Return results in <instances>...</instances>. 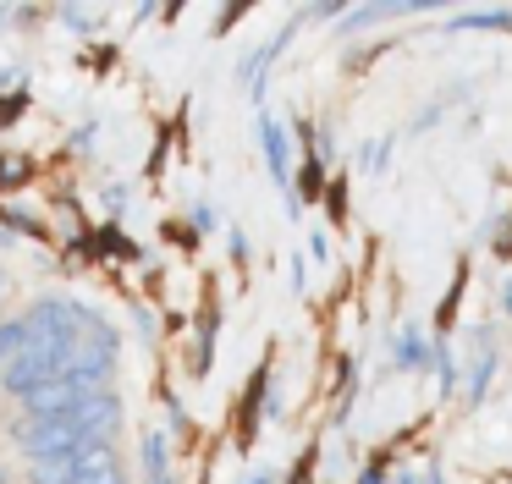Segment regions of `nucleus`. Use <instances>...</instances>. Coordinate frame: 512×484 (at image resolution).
Masks as SVG:
<instances>
[{
	"mask_svg": "<svg viewBox=\"0 0 512 484\" xmlns=\"http://www.w3.org/2000/svg\"><path fill=\"white\" fill-rule=\"evenodd\" d=\"M122 429V396L116 391H94V396H72L67 407L45 418H23L17 424V446L28 462H50V457H72L83 446H111Z\"/></svg>",
	"mask_w": 512,
	"mask_h": 484,
	"instance_id": "obj_1",
	"label": "nucleus"
},
{
	"mask_svg": "<svg viewBox=\"0 0 512 484\" xmlns=\"http://www.w3.org/2000/svg\"><path fill=\"white\" fill-rule=\"evenodd\" d=\"M259 149H265V165H270V182L281 187V198H287V209L298 215V204H292V143H287V127H281L270 110H259Z\"/></svg>",
	"mask_w": 512,
	"mask_h": 484,
	"instance_id": "obj_2",
	"label": "nucleus"
},
{
	"mask_svg": "<svg viewBox=\"0 0 512 484\" xmlns=\"http://www.w3.org/2000/svg\"><path fill=\"white\" fill-rule=\"evenodd\" d=\"M474 341H479V358L468 363V385H463V402H468V407H479V402H485L490 380H496V369H501L496 330H490V325H479V330H474Z\"/></svg>",
	"mask_w": 512,
	"mask_h": 484,
	"instance_id": "obj_3",
	"label": "nucleus"
},
{
	"mask_svg": "<svg viewBox=\"0 0 512 484\" xmlns=\"http://www.w3.org/2000/svg\"><path fill=\"white\" fill-rule=\"evenodd\" d=\"M430 358H435V341L419 330V319H408V325L397 330V341H391V363H397L402 374H430Z\"/></svg>",
	"mask_w": 512,
	"mask_h": 484,
	"instance_id": "obj_4",
	"label": "nucleus"
},
{
	"mask_svg": "<svg viewBox=\"0 0 512 484\" xmlns=\"http://www.w3.org/2000/svg\"><path fill=\"white\" fill-rule=\"evenodd\" d=\"M446 33H512V11H507V6L457 11V17H446Z\"/></svg>",
	"mask_w": 512,
	"mask_h": 484,
	"instance_id": "obj_5",
	"label": "nucleus"
},
{
	"mask_svg": "<svg viewBox=\"0 0 512 484\" xmlns=\"http://www.w3.org/2000/svg\"><path fill=\"white\" fill-rule=\"evenodd\" d=\"M430 374H435V391H441V396H452V391H457V352H452V341H446V336H435Z\"/></svg>",
	"mask_w": 512,
	"mask_h": 484,
	"instance_id": "obj_6",
	"label": "nucleus"
},
{
	"mask_svg": "<svg viewBox=\"0 0 512 484\" xmlns=\"http://www.w3.org/2000/svg\"><path fill=\"white\" fill-rule=\"evenodd\" d=\"M28 336H34V330H28V314H23V319H6V325H0V369L23 358V352H28Z\"/></svg>",
	"mask_w": 512,
	"mask_h": 484,
	"instance_id": "obj_7",
	"label": "nucleus"
},
{
	"mask_svg": "<svg viewBox=\"0 0 512 484\" xmlns=\"http://www.w3.org/2000/svg\"><path fill=\"white\" fill-rule=\"evenodd\" d=\"M391 143H397V138H369L364 149H358V171H364V176L386 171V165H391Z\"/></svg>",
	"mask_w": 512,
	"mask_h": 484,
	"instance_id": "obj_8",
	"label": "nucleus"
},
{
	"mask_svg": "<svg viewBox=\"0 0 512 484\" xmlns=\"http://www.w3.org/2000/svg\"><path fill=\"white\" fill-rule=\"evenodd\" d=\"M347 182H331L325 187V209H331V220H347V193H342Z\"/></svg>",
	"mask_w": 512,
	"mask_h": 484,
	"instance_id": "obj_9",
	"label": "nucleus"
},
{
	"mask_svg": "<svg viewBox=\"0 0 512 484\" xmlns=\"http://www.w3.org/2000/svg\"><path fill=\"white\" fill-rule=\"evenodd\" d=\"M441 116H446V99H435V105H424L419 116H413V132H430V127H435V121H441Z\"/></svg>",
	"mask_w": 512,
	"mask_h": 484,
	"instance_id": "obj_10",
	"label": "nucleus"
},
{
	"mask_svg": "<svg viewBox=\"0 0 512 484\" xmlns=\"http://www.w3.org/2000/svg\"><path fill=\"white\" fill-rule=\"evenodd\" d=\"M61 22H67V28H94V22H100V17H94V11H89V17H83V6H61Z\"/></svg>",
	"mask_w": 512,
	"mask_h": 484,
	"instance_id": "obj_11",
	"label": "nucleus"
},
{
	"mask_svg": "<svg viewBox=\"0 0 512 484\" xmlns=\"http://www.w3.org/2000/svg\"><path fill=\"white\" fill-rule=\"evenodd\" d=\"M353 484H391V479H386V462H380V457H375V462H364V473H358Z\"/></svg>",
	"mask_w": 512,
	"mask_h": 484,
	"instance_id": "obj_12",
	"label": "nucleus"
},
{
	"mask_svg": "<svg viewBox=\"0 0 512 484\" xmlns=\"http://www.w3.org/2000/svg\"><path fill=\"white\" fill-rule=\"evenodd\" d=\"M210 226H215L210 204H193V231H199V237H204V231H210Z\"/></svg>",
	"mask_w": 512,
	"mask_h": 484,
	"instance_id": "obj_13",
	"label": "nucleus"
},
{
	"mask_svg": "<svg viewBox=\"0 0 512 484\" xmlns=\"http://www.w3.org/2000/svg\"><path fill=\"white\" fill-rule=\"evenodd\" d=\"M232 259L248 264V237H243V231H232Z\"/></svg>",
	"mask_w": 512,
	"mask_h": 484,
	"instance_id": "obj_14",
	"label": "nucleus"
},
{
	"mask_svg": "<svg viewBox=\"0 0 512 484\" xmlns=\"http://www.w3.org/2000/svg\"><path fill=\"white\" fill-rule=\"evenodd\" d=\"M309 253H314V259H331V242H325L320 231H314V237H309Z\"/></svg>",
	"mask_w": 512,
	"mask_h": 484,
	"instance_id": "obj_15",
	"label": "nucleus"
},
{
	"mask_svg": "<svg viewBox=\"0 0 512 484\" xmlns=\"http://www.w3.org/2000/svg\"><path fill=\"white\" fill-rule=\"evenodd\" d=\"M243 484H276V468H254V473H248Z\"/></svg>",
	"mask_w": 512,
	"mask_h": 484,
	"instance_id": "obj_16",
	"label": "nucleus"
},
{
	"mask_svg": "<svg viewBox=\"0 0 512 484\" xmlns=\"http://www.w3.org/2000/svg\"><path fill=\"white\" fill-rule=\"evenodd\" d=\"M391 484H430V479H424L419 468H402V473H397V479H391Z\"/></svg>",
	"mask_w": 512,
	"mask_h": 484,
	"instance_id": "obj_17",
	"label": "nucleus"
},
{
	"mask_svg": "<svg viewBox=\"0 0 512 484\" xmlns=\"http://www.w3.org/2000/svg\"><path fill=\"white\" fill-rule=\"evenodd\" d=\"M501 308H507V319H512V275L501 281Z\"/></svg>",
	"mask_w": 512,
	"mask_h": 484,
	"instance_id": "obj_18",
	"label": "nucleus"
},
{
	"mask_svg": "<svg viewBox=\"0 0 512 484\" xmlns=\"http://www.w3.org/2000/svg\"><path fill=\"white\" fill-rule=\"evenodd\" d=\"M0 484H12V468H6V457H0Z\"/></svg>",
	"mask_w": 512,
	"mask_h": 484,
	"instance_id": "obj_19",
	"label": "nucleus"
},
{
	"mask_svg": "<svg viewBox=\"0 0 512 484\" xmlns=\"http://www.w3.org/2000/svg\"><path fill=\"white\" fill-rule=\"evenodd\" d=\"M155 484H177V479H171V473H166V479H155Z\"/></svg>",
	"mask_w": 512,
	"mask_h": 484,
	"instance_id": "obj_20",
	"label": "nucleus"
},
{
	"mask_svg": "<svg viewBox=\"0 0 512 484\" xmlns=\"http://www.w3.org/2000/svg\"><path fill=\"white\" fill-rule=\"evenodd\" d=\"M507 484H512V473H507Z\"/></svg>",
	"mask_w": 512,
	"mask_h": 484,
	"instance_id": "obj_21",
	"label": "nucleus"
}]
</instances>
